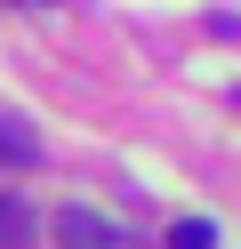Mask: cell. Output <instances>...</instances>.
Here are the masks:
<instances>
[{"label": "cell", "mask_w": 241, "mask_h": 249, "mask_svg": "<svg viewBox=\"0 0 241 249\" xmlns=\"http://www.w3.org/2000/svg\"><path fill=\"white\" fill-rule=\"evenodd\" d=\"M48 233H56V249H129L121 225L96 217V209H80V201H73V209H56V225H48Z\"/></svg>", "instance_id": "obj_1"}, {"label": "cell", "mask_w": 241, "mask_h": 249, "mask_svg": "<svg viewBox=\"0 0 241 249\" xmlns=\"http://www.w3.org/2000/svg\"><path fill=\"white\" fill-rule=\"evenodd\" d=\"M32 225H40V217H32V201H24V193H0V249H24Z\"/></svg>", "instance_id": "obj_2"}, {"label": "cell", "mask_w": 241, "mask_h": 249, "mask_svg": "<svg viewBox=\"0 0 241 249\" xmlns=\"http://www.w3.org/2000/svg\"><path fill=\"white\" fill-rule=\"evenodd\" d=\"M169 249H217V225H209V217H177V225H169Z\"/></svg>", "instance_id": "obj_3"}, {"label": "cell", "mask_w": 241, "mask_h": 249, "mask_svg": "<svg viewBox=\"0 0 241 249\" xmlns=\"http://www.w3.org/2000/svg\"><path fill=\"white\" fill-rule=\"evenodd\" d=\"M0 153H8V161H32V137L16 129V121H0Z\"/></svg>", "instance_id": "obj_4"}]
</instances>
